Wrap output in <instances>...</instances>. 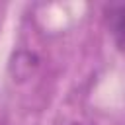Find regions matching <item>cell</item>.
<instances>
[{"label": "cell", "mask_w": 125, "mask_h": 125, "mask_svg": "<svg viewBox=\"0 0 125 125\" xmlns=\"http://www.w3.org/2000/svg\"><path fill=\"white\" fill-rule=\"evenodd\" d=\"M107 27L111 31L115 47L125 53V4H111L105 8Z\"/></svg>", "instance_id": "cell-1"}, {"label": "cell", "mask_w": 125, "mask_h": 125, "mask_svg": "<svg viewBox=\"0 0 125 125\" xmlns=\"http://www.w3.org/2000/svg\"><path fill=\"white\" fill-rule=\"evenodd\" d=\"M37 66V57L31 55V53H25V51H20L14 55L12 62H10V72L14 74V78H27L31 74V70Z\"/></svg>", "instance_id": "cell-2"}]
</instances>
